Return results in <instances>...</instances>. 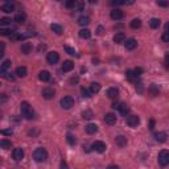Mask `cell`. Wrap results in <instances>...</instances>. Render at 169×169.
I'll return each instance as SVG.
<instances>
[{"label": "cell", "mask_w": 169, "mask_h": 169, "mask_svg": "<svg viewBox=\"0 0 169 169\" xmlns=\"http://www.w3.org/2000/svg\"><path fill=\"white\" fill-rule=\"evenodd\" d=\"M20 110H21L23 116H24L26 120H32V119H34V116H36V114H34L32 106L29 105L28 102H25V100L24 102H21V105H20Z\"/></svg>", "instance_id": "cell-1"}, {"label": "cell", "mask_w": 169, "mask_h": 169, "mask_svg": "<svg viewBox=\"0 0 169 169\" xmlns=\"http://www.w3.org/2000/svg\"><path fill=\"white\" fill-rule=\"evenodd\" d=\"M33 159L36 160L37 162H45L46 160H48V152H46V149L42 147L37 148L33 152Z\"/></svg>", "instance_id": "cell-2"}, {"label": "cell", "mask_w": 169, "mask_h": 169, "mask_svg": "<svg viewBox=\"0 0 169 169\" xmlns=\"http://www.w3.org/2000/svg\"><path fill=\"white\" fill-rule=\"evenodd\" d=\"M157 160H159V164L162 165V167H167V165H169V151L168 149L160 151L159 156H157Z\"/></svg>", "instance_id": "cell-3"}, {"label": "cell", "mask_w": 169, "mask_h": 169, "mask_svg": "<svg viewBox=\"0 0 169 169\" xmlns=\"http://www.w3.org/2000/svg\"><path fill=\"white\" fill-rule=\"evenodd\" d=\"M74 106V99L72 97H64L61 99V107L62 108H65V110H69V108H72Z\"/></svg>", "instance_id": "cell-4"}, {"label": "cell", "mask_w": 169, "mask_h": 169, "mask_svg": "<svg viewBox=\"0 0 169 169\" xmlns=\"http://www.w3.org/2000/svg\"><path fill=\"white\" fill-rule=\"evenodd\" d=\"M140 123V119H139L138 115H128L127 116V124H128L131 128H136Z\"/></svg>", "instance_id": "cell-5"}, {"label": "cell", "mask_w": 169, "mask_h": 169, "mask_svg": "<svg viewBox=\"0 0 169 169\" xmlns=\"http://www.w3.org/2000/svg\"><path fill=\"white\" fill-rule=\"evenodd\" d=\"M46 61H48V64H50V65H56L60 61V56H58L57 52H49L48 54H46Z\"/></svg>", "instance_id": "cell-6"}, {"label": "cell", "mask_w": 169, "mask_h": 169, "mask_svg": "<svg viewBox=\"0 0 169 169\" xmlns=\"http://www.w3.org/2000/svg\"><path fill=\"white\" fill-rule=\"evenodd\" d=\"M91 147H93V149L95 151V152H98V153H103L106 151V148H107L103 141H94Z\"/></svg>", "instance_id": "cell-7"}, {"label": "cell", "mask_w": 169, "mask_h": 169, "mask_svg": "<svg viewBox=\"0 0 169 169\" xmlns=\"http://www.w3.org/2000/svg\"><path fill=\"white\" fill-rule=\"evenodd\" d=\"M41 94H42V97L45 98V99H48V100H49V99H53V98H54L56 91L53 90L52 87H45V89L42 90V93H41Z\"/></svg>", "instance_id": "cell-8"}, {"label": "cell", "mask_w": 169, "mask_h": 169, "mask_svg": "<svg viewBox=\"0 0 169 169\" xmlns=\"http://www.w3.org/2000/svg\"><path fill=\"white\" fill-rule=\"evenodd\" d=\"M13 159H15V161H21L24 159V151H23V148H15Z\"/></svg>", "instance_id": "cell-9"}, {"label": "cell", "mask_w": 169, "mask_h": 169, "mask_svg": "<svg viewBox=\"0 0 169 169\" xmlns=\"http://www.w3.org/2000/svg\"><path fill=\"white\" fill-rule=\"evenodd\" d=\"M1 11H3V12H5V13L13 12V11H15V4L12 1H5L4 4L1 5Z\"/></svg>", "instance_id": "cell-10"}, {"label": "cell", "mask_w": 169, "mask_h": 169, "mask_svg": "<svg viewBox=\"0 0 169 169\" xmlns=\"http://www.w3.org/2000/svg\"><path fill=\"white\" fill-rule=\"evenodd\" d=\"M124 46H126L127 50H133L138 46V41H136L135 38H128V40L124 42Z\"/></svg>", "instance_id": "cell-11"}, {"label": "cell", "mask_w": 169, "mask_h": 169, "mask_svg": "<svg viewBox=\"0 0 169 169\" xmlns=\"http://www.w3.org/2000/svg\"><path fill=\"white\" fill-rule=\"evenodd\" d=\"M74 69V62L73 61H65L64 64H62V72L67 73V72H72V70Z\"/></svg>", "instance_id": "cell-12"}, {"label": "cell", "mask_w": 169, "mask_h": 169, "mask_svg": "<svg viewBox=\"0 0 169 169\" xmlns=\"http://www.w3.org/2000/svg\"><path fill=\"white\" fill-rule=\"evenodd\" d=\"M110 16H111L112 20H120V19H123V12L120 10H118V8H115V10L111 11Z\"/></svg>", "instance_id": "cell-13"}, {"label": "cell", "mask_w": 169, "mask_h": 169, "mask_svg": "<svg viewBox=\"0 0 169 169\" xmlns=\"http://www.w3.org/2000/svg\"><path fill=\"white\" fill-rule=\"evenodd\" d=\"M105 121H106V124L112 126V124L116 123V116H115L112 112H108V114H106V116H105Z\"/></svg>", "instance_id": "cell-14"}, {"label": "cell", "mask_w": 169, "mask_h": 169, "mask_svg": "<svg viewBox=\"0 0 169 169\" xmlns=\"http://www.w3.org/2000/svg\"><path fill=\"white\" fill-rule=\"evenodd\" d=\"M115 143H116V145H119L120 148L126 147V145H127V138H126V136H123V135L116 136V138H115Z\"/></svg>", "instance_id": "cell-15"}, {"label": "cell", "mask_w": 169, "mask_h": 169, "mask_svg": "<svg viewBox=\"0 0 169 169\" xmlns=\"http://www.w3.org/2000/svg\"><path fill=\"white\" fill-rule=\"evenodd\" d=\"M118 95H119V90L116 87H110L107 90V97L110 99H116Z\"/></svg>", "instance_id": "cell-16"}, {"label": "cell", "mask_w": 169, "mask_h": 169, "mask_svg": "<svg viewBox=\"0 0 169 169\" xmlns=\"http://www.w3.org/2000/svg\"><path fill=\"white\" fill-rule=\"evenodd\" d=\"M153 136H155V140L157 143H164V141H167V138H168L165 132H156Z\"/></svg>", "instance_id": "cell-17"}, {"label": "cell", "mask_w": 169, "mask_h": 169, "mask_svg": "<svg viewBox=\"0 0 169 169\" xmlns=\"http://www.w3.org/2000/svg\"><path fill=\"white\" fill-rule=\"evenodd\" d=\"M11 65H12V62H11V60H5V61H3L1 66H0V73H7L8 70L11 69Z\"/></svg>", "instance_id": "cell-18"}, {"label": "cell", "mask_w": 169, "mask_h": 169, "mask_svg": "<svg viewBox=\"0 0 169 169\" xmlns=\"http://www.w3.org/2000/svg\"><path fill=\"white\" fill-rule=\"evenodd\" d=\"M114 42L115 44H123V42H126V34L121 33V32L116 33L114 36Z\"/></svg>", "instance_id": "cell-19"}, {"label": "cell", "mask_w": 169, "mask_h": 169, "mask_svg": "<svg viewBox=\"0 0 169 169\" xmlns=\"http://www.w3.org/2000/svg\"><path fill=\"white\" fill-rule=\"evenodd\" d=\"M119 112L123 116H128V114H129V107H128V105L127 103H120V106H119Z\"/></svg>", "instance_id": "cell-20"}, {"label": "cell", "mask_w": 169, "mask_h": 169, "mask_svg": "<svg viewBox=\"0 0 169 169\" xmlns=\"http://www.w3.org/2000/svg\"><path fill=\"white\" fill-rule=\"evenodd\" d=\"M20 50H21V53H24V54H29V53H32V45L29 42H24L20 46Z\"/></svg>", "instance_id": "cell-21"}, {"label": "cell", "mask_w": 169, "mask_h": 169, "mask_svg": "<svg viewBox=\"0 0 169 169\" xmlns=\"http://www.w3.org/2000/svg\"><path fill=\"white\" fill-rule=\"evenodd\" d=\"M38 78L42 82H48L50 79V73L46 72V70H42V72H40V74H38Z\"/></svg>", "instance_id": "cell-22"}, {"label": "cell", "mask_w": 169, "mask_h": 169, "mask_svg": "<svg viewBox=\"0 0 169 169\" xmlns=\"http://www.w3.org/2000/svg\"><path fill=\"white\" fill-rule=\"evenodd\" d=\"M85 129H86V132H87V133L93 135V133H95V132L98 131V126H97V124L90 123V124H87V126L85 127Z\"/></svg>", "instance_id": "cell-23"}, {"label": "cell", "mask_w": 169, "mask_h": 169, "mask_svg": "<svg viewBox=\"0 0 169 169\" xmlns=\"http://www.w3.org/2000/svg\"><path fill=\"white\" fill-rule=\"evenodd\" d=\"M25 19H26V16H25L24 12H19L16 16H15V21H16L17 24H23V23L25 21Z\"/></svg>", "instance_id": "cell-24"}, {"label": "cell", "mask_w": 169, "mask_h": 169, "mask_svg": "<svg viewBox=\"0 0 169 169\" xmlns=\"http://www.w3.org/2000/svg\"><path fill=\"white\" fill-rule=\"evenodd\" d=\"M78 34H79V37L81 38H90L91 32H90V29H87V28H82Z\"/></svg>", "instance_id": "cell-25"}, {"label": "cell", "mask_w": 169, "mask_h": 169, "mask_svg": "<svg viewBox=\"0 0 169 169\" xmlns=\"http://www.w3.org/2000/svg\"><path fill=\"white\" fill-rule=\"evenodd\" d=\"M16 75L20 77V78H24L26 75V67L25 66H19L16 69Z\"/></svg>", "instance_id": "cell-26"}, {"label": "cell", "mask_w": 169, "mask_h": 169, "mask_svg": "<svg viewBox=\"0 0 169 169\" xmlns=\"http://www.w3.org/2000/svg\"><path fill=\"white\" fill-rule=\"evenodd\" d=\"M89 23H90V19L87 16H79L78 17V24L81 26H87Z\"/></svg>", "instance_id": "cell-27"}, {"label": "cell", "mask_w": 169, "mask_h": 169, "mask_svg": "<svg viewBox=\"0 0 169 169\" xmlns=\"http://www.w3.org/2000/svg\"><path fill=\"white\" fill-rule=\"evenodd\" d=\"M50 29H52V31L54 32L56 34H62V33H64V29H62V26L58 25V24H52V25H50Z\"/></svg>", "instance_id": "cell-28"}, {"label": "cell", "mask_w": 169, "mask_h": 169, "mask_svg": "<svg viewBox=\"0 0 169 169\" xmlns=\"http://www.w3.org/2000/svg\"><path fill=\"white\" fill-rule=\"evenodd\" d=\"M90 91H91L93 94L99 93V91H100V85L98 83V82H93V83L90 85Z\"/></svg>", "instance_id": "cell-29"}, {"label": "cell", "mask_w": 169, "mask_h": 169, "mask_svg": "<svg viewBox=\"0 0 169 169\" xmlns=\"http://www.w3.org/2000/svg\"><path fill=\"white\" fill-rule=\"evenodd\" d=\"M0 147H1L3 149H10V148L12 147V143H11L10 140H7V139H3V140L0 141Z\"/></svg>", "instance_id": "cell-30"}, {"label": "cell", "mask_w": 169, "mask_h": 169, "mask_svg": "<svg viewBox=\"0 0 169 169\" xmlns=\"http://www.w3.org/2000/svg\"><path fill=\"white\" fill-rule=\"evenodd\" d=\"M149 25H151V28H153V29L159 28V26H160V19H156V17H153V19H151Z\"/></svg>", "instance_id": "cell-31"}, {"label": "cell", "mask_w": 169, "mask_h": 169, "mask_svg": "<svg viewBox=\"0 0 169 169\" xmlns=\"http://www.w3.org/2000/svg\"><path fill=\"white\" fill-rule=\"evenodd\" d=\"M82 118L86 119V120L93 119V111H90V110H86V111L82 112Z\"/></svg>", "instance_id": "cell-32"}, {"label": "cell", "mask_w": 169, "mask_h": 169, "mask_svg": "<svg viewBox=\"0 0 169 169\" xmlns=\"http://www.w3.org/2000/svg\"><path fill=\"white\" fill-rule=\"evenodd\" d=\"M140 26H141V20L140 19H133L131 21V28L138 29V28H140Z\"/></svg>", "instance_id": "cell-33"}, {"label": "cell", "mask_w": 169, "mask_h": 169, "mask_svg": "<svg viewBox=\"0 0 169 169\" xmlns=\"http://www.w3.org/2000/svg\"><path fill=\"white\" fill-rule=\"evenodd\" d=\"M77 4H78V1H75V0H69V1L65 3L67 8H77Z\"/></svg>", "instance_id": "cell-34"}, {"label": "cell", "mask_w": 169, "mask_h": 169, "mask_svg": "<svg viewBox=\"0 0 169 169\" xmlns=\"http://www.w3.org/2000/svg\"><path fill=\"white\" fill-rule=\"evenodd\" d=\"M66 140H67V143H69L70 145L75 144V138H74L72 133H67V135H66Z\"/></svg>", "instance_id": "cell-35"}, {"label": "cell", "mask_w": 169, "mask_h": 169, "mask_svg": "<svg viewBox=\"0 0 169 169\" xmlns=\"http://www.w3.org/2000/svg\"><path fill=\"white\" fill-rule=\"evenodd\" d=\"M1 77L3 78H5L7 79V81H11V82H13L15 81V77L13 75H11V73H1Z\"/></svg>", "instance_id": "cell-36"}, {"label": "cell", "mask_w": 169, "mask_h": 169, "mask_svg": "<svg viewBox=\"0 0 169 169\" xmlns=\"http://www.w3.org/2000/svg\"><path fill=\"white\" fill-rule=\"evenodd\" d=\"M0 24H1V28L4 25H11V19L10 17H3V19L0 20Z\"/></svg>", "instance_id": "cell-37"}, {"label": "cell", "mask_w": 169, "mask_h": 169, "mask_svg": "<svg viewBox=\"0 0 169 169\" xmlns=\"http://www.w3.org/2000/svg\"><path fill=\"white\" fill-rule=\"evenodd\" d=\"M126 77H127V78H128V79H131V81H132V79L133 78H135V73H133V70H127V72H126Z\"/></svg>", "instance_id": "cell-38"}, {"label": "cell", "mask_w": 169, "mask_h": 169, "mask_svg": "<svg viewBox=\"0 0 169 169\" xmlns=\"http://www.w3.org/2000/svg\"><path fill=\"white\" fill-rule=\"evenodd\" d=\"M90 93H91V91H89L87 89L82 87V97H83V98H90V97H91Z\"/></svg>", "instance_id": "cell-39"}, {"label": "cell", "mask_w": 169, "mask_h": 169, "mask_svg": "<svg viewBox=\"0 0 169 169\" xmlns=\"http://www.w3.org/2000/svg\"><path fill=\"white\" fill-rule=\"evenodd\" d=\"M65 50H66V53H69L70 56H75V50H74V48H70V46H65Z\"/></svg>", "instance_id": "cell-40"}, {"label": "cell", "mask_w": 169, "mask_h": 169, "mask_svg": "<svg viewBox=\"0 0 169 169\" xmlns=\"http://www.w3.org/2000/svg\"><path fill=\"white\" fill-rule=\"evenodd\" d=\"M78 81H79L78 77H72V78L69 79V83L70 85H75V83H78Z\"/></svg>", "instance_id": "cell-41"}, {"label": "cell", "mask_w": 169, "mask_h": 169, "mask_svg": "<svg viewBox=\"0 0 169 169\" xmlns=\"http://www.w3.org/2000/svg\"><path fill=\"white\" fill-rule=\"evenodd\" d=\"M161 40L164 41V42H169V32H164V34H162Z\"/></svg>", "instance_id": "cell-42"}, {"label": "cell", "mask_w": 169, "mask_h": 169, "mask_svg": "<svg viewBox=\"0 0 169 169\" xmlns=\"http://www.w3.org/2000/svg\"><path fill=\"white\" fill-rule=\"evenodd\" d=\"M164 66H165V69L169 70V54H167L164 58Z\"/></svg>", "instance_id": "cell-43"}, {"label": "cell", "mask_w": 169, "mask_h": 169, "mask_svg": "<svg viewBox=\"0 0 169 169\" xmlns=\"http://www.w3.org/2000/svg\"><path fill=\"white\" fill-rule=\"evenodd\" d=\"M157 5H159V7H169V1H161V0H159V1H157Z\"/></svg>", "instance_id": "cell-44"}, {"label": "cell", "mask_w": 169, "mask_h": 169, "mask_svg": "<svg viewBox=\"0 0 169 169\" xmlns=\"http://www.w3.org/2000/svg\"><path fill=\"white\" fill-rule=\"evenodd\" d=\"M133 73H135L136 77H139V75H141V73H143V69H141V67H136V69L133 70Z\"/></svg>", "instance_id": "cell-45"}, {"label": "cell", "mask_w": 169, "mask_h": 169, "mask_svg": "<svg viewBox=\"0 0 169 169\" xmlns=\"http://www.w3.org/2000/svg\"><path fill=\"white\" fill-rule=\"evenodd\" d=\"M60 169H69V168H67V162L62 160L61 164H60Z\"/></svg>", "instance_id": "cell-46"}, {"label": "cell", "mask_w": 169, "mask_h": 169, "mask_svg": "<svg viewBox=\"0 0 169 169\" xmlns=\"http://www.w3.org/2000/svg\"><path fill=\"white\" fill-rule=\"evenodd\" d=\"M83 8H85V3L78 1V4H77V10H78V11H82Z\"/></svg>", "instance_id": "cell-47"}, {"label": "cell", "mask_w": 169, "mask_h": 169, "mask_svg": "<svg viewBox=\"0 0 169 169\" xmlns=\"http://www.w3.org/2000/svg\"><path fill=\"white\" fill-rule=\"evenodd\" d=\"M1 133L3 135H12V129H3Z\"/></svg>", "instance_id": "cell-48"}, {"label": "cell", "mask_w": 169, "mask_h": 169, "mask_svg": "<svg viewBox=\"0 0 169 169\" xmlns=\"http://www.w3.org/2000/svg\"><path fill=\"white\" fill-rule=\"evenodd\" d=\"M136 90H139L141 93L143 91V83H136Z\"/></svg>", "instance_id": "cell-49"}, {"label": "cell", "mask_w": 169, "mask_h": 169, "mask_svg": "<svg viewBox=\"0 0 169 169\" xmlns=\"http://www.w3.org/2000/svg\"><path fill=\"white\" fill-rule=\"evenodd\" d=\"M119 106H120V103H116V102H115V103H112V108H114V110H119Z\"/></svg>", "instance_id": "cell-50"}, {"label": "cell", "mask_w": 169, "mask_h": 169, "mask_svg": "<svg viewBox=\"0 0 169 169\" xmlns=\"http://www.w3.org/2000/svg\"><path fill=\"white\" fill-rule=\"evenodd\" d=\"M153 127H155V120H151L149 121V129H153Z\"/></svg>", "instance_id": "cell-51"}, {"label": "cell", "mask_w": 169, "mask_h": 169, "mask_svg": "<svg viewBox=\"0 0 169 169\" xmlns=\"http://www.w3.org/2000/svg\"><path fill=\"white\" fill-rule=\"evenodd\" d=\"M107 169H119V167H116V165H110Z\"/></svg>", "instance_id": "cell-52"}, {"label": "cell", "mask_w": 169, "mask_h": 169, "mask_svg": "<svg viewBox=\"0 0 169 169\" xmlns=\"http://www.w3.org/2000/svg\"><path fill=\"white\" fill-rule=\"evenodd\" d=\"M165 32H169V21L165 24Z\"/></svg>", "instance_id": "cell-53"}, {"label": "cell", "mask_w": 169, "mask_h": 169, "mask_svg": "<svg viewBox=\"0 0 169 169\" xmlns=\"http://www.w3.org/2000/svg\"><path fill=\"white\" fill-rule=\"evenodd\" d=\"M5 99H7V97H5V94H3V95H1V103L5 102Z\"/></svg>", "instance_id": "cell-54"}, {"label": "cell", "mask_w": 169, "mask_h": 169, "mask_svg": "<svg viewBox=\"0 0 169 169\" xmlns=\"http://www.w3.org/2000/svg\"><path fill=\"white\" fill-rule=\"evenodd\" d=\"M102 31H103V28H102V26H99V28H98V33H99V34H102V33H103Z\"/></svg>", "instance_id": "cell-55"}]
</instances>
